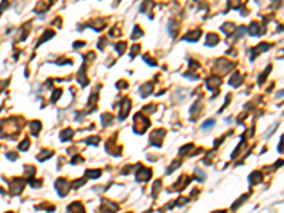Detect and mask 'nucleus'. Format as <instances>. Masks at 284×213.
Returning <instances> with one entry per match:
<instances>
[{"mask_svg": "<svg viewBox=\"0 0 284 213\" xmlns=\"http://www.w3.org/2000/svg\"><path fill=\"white\" fill-rule=\"evenodd\" d=\"M56 185H57V190H58V193H60L61 196L67 193V190H68V189H67V188H63L64 185H67V183H65V181H63V179H58Z\"/></svg>", "mask_w": 284, "mask_h": 213, "instance_id": "1", "label": "nucleus"}, {"mask_svg": "<svg viewBox=\"0 0 284 213\" xmlns=\"http://www.w3.org/2000/svg\"><path fill=\"white\" fill-rule=\"evenodd\" d=\"M138 181H148L149 178H151V171H148V169H142V171L138 173Z\"/></svg>", "mask_w": 284, "mask_h": 213, "instance_id": "2", "label": "nucleus"}, {"mask_svg": "<svg viewBox=\"0 0 284 213\" xmlns=\"http://www.w3.org/2000/svg\"><path fill=\"white\" fill-rule=\"evenodd\" d=\"M71 135H73V131H71V129H65L64 132H61V135H60L61 141H64V142H65V141H68V139L71 138Z\"/></svg>", "mask_w": 284, "mask_h": 213, "instance_id": "3", "label": "nucleus"}, {"mask_svg": "<svg viewBox=\"0 0 284 213\" xmlns=\"http://www.w3.org/2000/svg\"><path fill=\"white\" fill-rule=\"evenodd\" d=\"M50 156H53V152H50V151H43V153L38 155L37 159L38 161H46L47 158H50Z\"/></svg>", "mask_w": 284, "mask_h": 213, "instance_id": "4", "label": "nucleus"}, {"mask_svg": "<svg viewBox=\"0 0 284 213\" xmlns=\"http://www.w3.org/2000/svg\"><path fill=\"white\" fill-rule=\"evenodd\" d=\"M30 126H31V132L34 135H37V132L40 131V128H41L40 122H31V124H30Z\"/></svg>", "mask_w": 284, "mask_h": 213, "instance_id": "5", "label": "nucleus"}, {"mask_svg": "<svg viewBox=\"0 0 284 213\" xmlns=\"http://www.w3.org/2000/svg\"><path fill=\"white\" fill-rule=\"evenodd\" d=\"M260 181H261V175L259 173V172L252 173V176H250V182H260Z\"/></svg>", "mask_w": 284, "mask_h": 213, "instance_id": "6", "label": "nucleus"}, {"mask_svg": "<svg viewBox=\"0 0 284 213\" xmlns=\"http://www.w3.org/2000/svg\"><path fill=\"white\" fill-rule=\"evenodd\" d=\"M28 146H30V141H28V139H24V142H21V144L19 145V149L20 151H24V149H27Z\"/></svg>", "mask_w": 284, "mask_h": 213, "instance_id": "7", "label": "nucleus"}, {"mask_svg": "<svg viewBox=\"0 0 284 213\" xmlns=\"http://www.w3.org/2000/svg\"><path fill=\"white\" fill-rule=\"evenodd\" d=\"M87 175H88L90 178H98V176L101 175V172L100 171H88L87 172Z\"/></svg>", "mask_w": 284, "mask_h": 213, "instance_id": "8", "label": "nucleus"}, {"mask_svg": "<svg viewBox=\"0 0 284 213\" xmlns=\"http://www.w3.org/2000/svg\"><path fill=\"white\" fill-rule=\"evenodd\" d=\"M214 125V121L212 120V121H206L205 124L202 125V129H206V128H210V126H213Z\"/></svg>", "mask_w": 284, "mask_h": 213, "instance_id": "9", "label": "nucleus"}, {"mask_svg": "<svg viewBox=\"0 0 284 213\" xmlns=\"http://www.w3.org/2000/svg\"><path fill=\"white\" fill-rule=\"evenodd\" d=\"M85 142H87V144H90V145H97L98 144V138H97V136H94V138H88Z\"/></svg>", "mask_w": 284, "mask_h": 213, "instance_id": "10", "label": "nucleus"}, {"mask_svg": "<svg viewBox=\"0 0 284 213\" xmlns=\"http://www.w3.org/2000/svg\"><path fill=\"white\" fill-rule=\"evenodd\" d=\"M6 158H7V159H10V161H14V159H17V155H16V153H7V155H6Z\"/></svg>", "mask_w": 284, "mask_h": 213, "instance_id": "11", "label": "nucleus"}, {"mask_svg": "<svg viewBox=\"0 0 284 213\" xmlns=\"http://www.w3.org/2000/svg\"><path fill=\"white\" fill-rule=\"evenodd\" d=\"M213 213H224V212H213Z\"/></svg>", "mask_w": 284, "mask_h": 213, "instance_id": "12", "label": "nucleus"}, {"mask_svg": "<svg viewBox=\"0 0 284 213\" xmlns=\"http://www.w3.org/2000/svg\"><path fill=\"white\" fill-rule=\"evenodd\" d=\"M107 213H111V212H107Z\"/></svg>", "mask_w": 284, "mask_h": 213, "instance_id": "13", "label": "nucleus"}]
</instances>
